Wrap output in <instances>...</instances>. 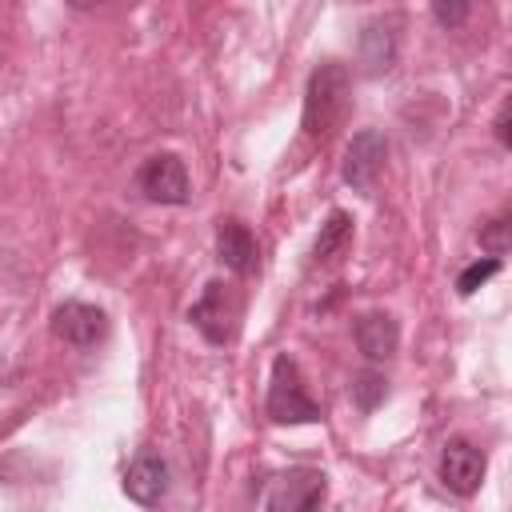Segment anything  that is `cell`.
<instances>
[{"label": "cell", "mask_w": 512, "mask_h": 512, "mask_svg": "<svg viewBox=\"0 0 512 512\" xmlns=\"http://www.w3.org/2000/svg\"><path fill=\"white\" fill-rule=\"evenodd\" d=\"M348 108V72L344 64H320L308 76L304 92V136L308 140H328V132L340 124Z\"/></svg>", "instance_id": "6da1fadb"}, {"label": "cell", "mask_w": 512, "mask_h": 512, "mask_svg": "<svg viewBox=\"0 0 512 512\" xmlns=\"http://www.w3.org/2000/svg\"><path fill=\"white\" fill-rule=\"evenodd\" d=\"M268 416L276 424H312L320 420L316 400L304 388V376L292 356H276L272 364V384H268Z\"/></svg>", "instance_id": "7a4b0ae2"}, {"label": "cell", "mask_w": 512, "mask_h": 512, "mask_svg": "<svg viewBox=\"0 0 512 512\" xmlns=\"http://www.w3.org/2000/svg\"><path fill=\"white\" fill-rule=\"evenodd\" d=\"M384 156H388V144L380 132L364 128L348 140V152H344V180L356 188V192H372L380 172H384Z\"/></svg>", "instance_id": "3957f363"}, {"label": "cell", "mask_w": 512, "mask_h": 512, "mask_svg": "<svg viewBox=\"0 0 512 512\" xmlns=\"http://www.w3.org/2000/svg\"><path fill=\"white\" fill-rule=\"evenodd\" d=\"M140 192H144L152 204H184V200H188V172H184V160L172 156V152L148 156L144 168H140Z\"/></svg>", "instance_id": "277c9868"}, {"label": "cell", "mask_w": 512, "mask_h": 512, "mask_svg": "<svg viewBox=\"0 0 512 512\" xmlns=\"http://www.w3.org/2000/svg\"><path fill=\"white\" fill-rule=\"evenodd\" d=\"M52 332H56V340H64V344H72V348H92V344L104 340L108 320H104V312H100L96 304L68 300V304H60V308L52 312Z\"/></svg>", "instance_id": "5b68a950"}, {"label": "cell", "mask_w": 512, "mask_h": 512, "mask_svg": "<svg viewBox=\"0 0 512 512\" xmlns=\"http://www.w3.org/2000/svg\"><path fill=\"white\" fill-rule=\"evenodd\" d=\"M440 480L456 496H472L484 480V456L468 440H448L440 452Z\"/></svg>", "instance_id": "8992f818"}, {"label": "cell", "mask_w": 512, "mask_h": 512, "mask_svg": "<svg viewBox=\"0 0 512 512\" xmlns=\"http://www.w3.org/2000/svg\"><path fill=\"white\" fill-rule=\"evenodd\" d=\"M324 500V472H312V468H296L288 476H280L272 484V492L264 496V508L272 512H304V508H316Z\"/></svg>", "instance_id": "52a82bcc"}, {"label": "cell", "mask_w": 512, "mask_h": 512, "mask_svg": "<svg viewBox=\"0 0 512 512\" xmlns=\"http://www.w3.org/2000/svg\"><path fill=\"white\" fill-rule=\"evenodd\" d=\"M124 492L136 504H160L164 492H168V464H164V456L152 452V448H144L128 464V472H124Z\"/></svg>", "instance_id": "ba28073f"}, {"label": "cell", "mask_w": 512, "mask_h": 512, "mask_svg": "<svg viewBox=\"0 0 512 512\" xmlns=\"http://www.w3.org/2000/svg\"><path fill=\"white\" fill-rule=\"evenodd\" d=\"M396 344H400V328H396V320H392L388 312H364V316L356 320V348H360L372 364L392 360V356H396Z\"/></svg>", "instance_id": "9c48e42d"}, {"label": "cell", "mask_w": 512, "mask_h": 512, "mask_svg": "<svg viewBox=\"0 0 512 512\" xmlns=\"http://www.w3.org/2000/svg\"><path fill=\"white\" fill-rule=\"evenodd\" d=\"M216 252L240 276L256 268V236L240 220H220V228H216Z\"/></svg>", "instance_id": "30bf717a"}, {"label": "cell", "mask_w": 512, "mask_h": 512, "mask_svg": "<svg viewBox=\"0 0 512 512\" xmlns=\"http://www.w3.org/2000/svg\"><path fill=\"white\" fill-rule=\"evenodd\" d=\"M192 324H196L212 344H224V340H228V308H224V288H220V284H208L204 296L192 304Z\"/></svg>", "instance_id": "8fae6325"}, {"label": "cell", "mask_w": 512, "mask_h": 512, "mask_svg": "<svg viewBox=\"0 0 512 512\" xmlns=\"http://www.w3.org/2000/svg\"><path fill=\"white\" fill-rule=\"evenodd\" d=\"M348 240H352V216H348V212H332V216H328V224H324V228H320V236H316L312 260H316V264L336 260V256L348 248Z\"/></svg>", "instance_id": "7c38bea8"}, {"label": "cell", "mask_w": 512, "mask_h": 512, "mask_svg": "<svg viewBox=\"0 0 512 512\" xmlns=\"http://www.w3.org/2000/svg\"><path fill=\"white\" fill-rule=\"evenodd\" d=\"M500 272V260L496 256H488V260H476V264H468L464 272H460V280H456V288H460V296H472L484 280H492Z\"/></svg>", "instance_id": "4fadbf2b"}, {"label": "cell", "mask_w": 512, "mask_h": 512, "mask_svg": "<svg viewBox=\"0 0 512 512\" xmlns=\"http://www.w3.org/2000/svg\"><path fill=\"white\" fill-rule=\"evenodd\" d=\"M352 396H356L360 408H376V404L384 400V380H380L376 372H364V376L352 384Z\"/></svg>", "instance_id": "5bb4252c"}, {"label": "cell", "mask_w": 512, "mask_h": 512, "mask_svg": "<svg viewBox=\"0 0 512 512\" xmlns=\"http://www.w3.org/2000/svg\"><path fill=\"white\" fill-rule=\"evenodd\" d=\"M432 12H436V20L444 28H460L468 20V12H472V0H432Z\"/></svg>", "instance_id": "9a60e30c"}, {"label": "cell", "mask_w": 512, "mask_h": 512, "mask_svg": "<svg viewBox=\"0 0 512 512\" xmlns=\"http://www.w3.org/2000/svg\"><path fill=\"white\" fill-rule=\"evenodd\" d=\"M480 244H484L492 256H500V252L508 248V216L488 220V228H480Z\"/></svg>", "instance_id": "2e32d148"}, {"label": "cell", "mask_w": 512, "mask_h": 512, "mask_svg": "<svg viewBox=\"0 0 512 512\" xmlns=\"http://www.w3.org/2000/svg\"><path fill=\"white\" fill-rule=\"evenodd\" d=\"M496 136H500V144H504V148L512 144V136H508V104H500V116H496Z\"/></svg>", "instance_id": "e0dca14e"}, {"label": "cell", "mask_w": 512, "mask_h": 512, "mask_svg": "<svg viewBox=\"0 0 512 512\" xmlns=\"http://www.w3.org/2000/svg\"><path fill=\"white\" fill-rule=\"evenodd\" d=\"M68 4H76V8H92V4H104V0H68Z\"/></svg>", "instance_id": "ac0fdd59"}]
</instances>
